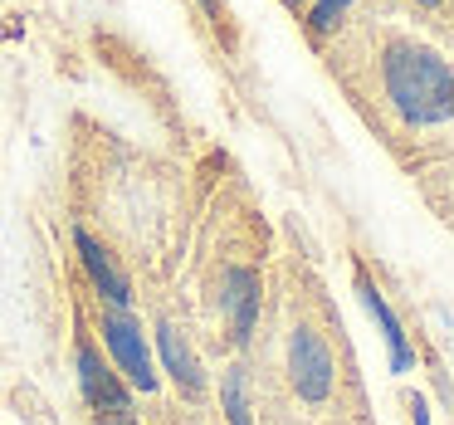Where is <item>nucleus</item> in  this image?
I'll return each mask as SVG.
<instances>
[{
	"instance_id": "5",
	"label": "nucleus",
	"mask_w": 454,
	"mask_h": 425,
	"mask_svg": "<svg viewBox=\"0 0 454 425\" xmlns=\"http://www.w3.org/2000/svg\"><path fill=\"white\" fill-rule=\"evenodd\" d=\"M74 249H79L83 269H89V279H93V288H98V294L108 298L113 308H128V303H132V284H128V274L113 264L108 249H103L98 240L89 235V230H74Z\"/></svg>"
},
{
	"instance_id": "10",
	"label": "nucleus",
	"mask_w": 454,
	"mask_h": 425,
	"mask_svg": "<svg viewBox=\"0 0 454 425\" xmlns=\"http://www.w3.org/2000/svg\"><path fill=\"white\" fill-rule=\"evenodd\" d=\"M347 5H352V0H317V5H313V20H308V25H313V35H317V40H323V35L333 30V25H337V15H342Z\"/></svg>"
},
{
	"instance_id": "6",
	"label": "nucleus",
	"mask_w": 454,
	"mask_h": 425,
	"mask_svg": "<svg viewBox=\"0 0 454 425\" xmlns=\"http://www.w3.org/2000/svg\"><path fill=\"white\" fill-rule=\"evenodd\" d=\"M220 303H225V313H230L235 337H249V327H254V318H259V274L230 269L225 284H220Z\"/></svg>"
},
{
	"instance_id": "14",
	"label": "nucleus",
	"mask_w": 454,
	"mask_h": 425,
	"mask_svg": "<svg viewBox=\"0 0 454 425\" xmlns=\"http://www.w3.org/2000/svg\"><path fill=\"white\" fill-rule=\"evenodd\" d=\"M288 5H298V0H288Z\"/></svg>"
},
{
	"instance_id": "4",
	"label": "nucleus",
	"mask_w": 454,
	"mask_h": 425,
	"mask_svg": "<svg viewBox=\"0 0 454 425\" xmlns=\"http://www.w3.org/2000/svg\"><path fill=\"white\" fill-rule=\"evenodd\" d=\"M79 386H83V396H89V405L98 415H128L132 411L128 382H122V376L113 372V366L103 362L89 342H79Z\"/></svg>"
},
{
	"instance_id": "1",
	"label": "nucleus",
	"mask_w": 454,
	"mask_h": 425,
	"mask_svg": "<svg viewBox=\"0 0 454 425\" xmlns=\"http://www.w3.org/2000/svg\"><path fill=\"white\" fill-rule=\"evenodd\" d=\"M386 93L405 122H444L454 113V74L430 50H391L386 54Z\"/></svg>"
},
{
	"instance_id": "11",
	"label": "nucleus",
	"mask_w": 454,
	"mask_h": 425,
	"mask_svg": "<svg viewBox=\"0 0 454 425\" xmlns=\"http://www.w3.org/2000/svg\"><path fill=\"white\" fill-rule=\"evenodd\" d=\"M98 425H137V421H132V411H128V415H98Z\"/></svg>"
},
{
	"instance_id": "9",
	"label": "nucleus",
	"mask_w": 454,
	"mask_h": 425,
	"mask_svg": "<svg viewBox=\"0 0 454 425\" xmlns=\"http://www.w3.org/2000/svg\"><path fill=\"white\" fill-rule=\"evenodd\" d=\"M220 401H225L230 425H254V421H249V396H245V372H239V366L225 376V386H220Z\"/></svg>"
},
{
	"instance_id": "7",
	"label": "nucleus",
	"mask_w": 454,
	"mask_h": 425,
	"mask_svg": "<svg viewBox=\"0 0 454 425\" xmlns=\"http://www.w3.org/2000/svg\"><path fill=\"white\" fill-rule=\"evenodd\" d=\"M356 294H362L366 313L376 318V327H381L386 347H391V366H395V372H405V366H411L415 357H411V347H405V333H401V323H395V313L386 308V298L372 288V279H356Z\"/></svg>"
},
{
	"instance_id": "3",
	"label": "nucleus",
	"mask_w": 454,
	"mask_h": 425,
	"mask_svg": "<svg viewBox=\"0 0 454 425\" xmlns=\"http://www.w3.org/2000/svg\"><path fill=\"white\" fill-rule=\"evenodd\" d=\"M288 372H294V386L303 401H323L333 391V357L317 342V333H308V327L294 333V342H288Z\"/></svg>"
},
{
	"instance_id": "8",
	"label": "nucleus",
	"mask_w": 454,
	"mask_h": 425,
	"mask_svg": "<svg viewBox=\"0 0 454 425\" xmlns=\"http://www.w3.org/2000/svg\"><path fill=\"white\" fill-rule=\"evenodd\" d=\"M157 352H161V362H167V372L176 376L181 391H200V366H196L191 347L181 342V333H176L171 323H161V327H157Z\"/></svg>"
},
{
	"instance_id": "2",
	"label": "nucleus",
	"mask_w": 454,
	"mask_h": 425,
	"mask_svg": "<svg viewBox=\"0 0 454 425\" xmlns=\"http://www.w3.org/2000/svg\"><path fill=\"white\" fill-rule=\"evenodd\" d=\"M103 342H108L113 362L122 366V376H128L137 391H152L157 386V372H152V352H147V337H142L137 318L128 313V308H113L103 313Z\"/></svg>"
},
{
	"instance_id": "12",
	"label": "nucleus",
	"mask_w": 454,
	"mask_h": 425,
	"mask_svg": "<svg viewBox=\"0 0 454 425\" xmlns=\"http://www.w3.org/2000/svg\"><path fill=\"white\" fill-rule=\"evenodd\" d=\"M200 5H206V11H210V15H220V5H215V0H200Z\"/></svg>"
},
{
	"instance_id": "13",
	"label": "nucleus",
	"mask_w": 454,
	"mask_h": 425,
	"mask_svg": "<svg viewBox=\"0 0 454 425\" xmlns=\"http://www.w3.org/2000/svg\"><path fill=\"white\" fill-rule=\"evenodd\" d=\"M420 5H434V0H420Z\"/></svg>"
}]
</instances>
